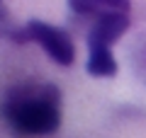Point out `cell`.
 <instances>
[{"instance_id":"1","label":"cell","mask_w":146,"mask_h":138,"mask_svg":"<svg viewBox=\"0 0 146 138\" xmlns=\"http://www.w3.org/2000/svg\"><path fill=\"white\" fill-rule=\"evenodd\" d=\"M61 92L54 85H20L3 99L0 114L27 136H46L61 124Z\"/></svg>"},{"instance_id":"2","label":"cell","mask_w":146,"mask_h":138,"mask_svg":"<svg viewBox=\"0 0 146 138\" xmlns=\"http://www.w3.org/2000/svg\"><path fill=\"white\" fill-rule=\"evenodd\" d=\"M27 32H29L32 41H36L58 66H71L76 61V46L63 29L51 27L46 22H39V20H32L27 22Z\"/></svg>"},{"instance_id":"3","label":"cell","mask_w":146,"mask_h":138,"mask_svg":"<svg viewBox=\"0 0 146 138\" xmlns=\"http://www.w3.org/2000/svg\"><path fill=\"white\" fill-rule=\"evenodd\" d=\"M127 29H129V15H127V12H115V15L98 17L95 24H93V29L88 32V49L90 51L110 49Z\"/></svg>"},{"instance_id":"4","label":"cell","mask_w":146,"mask_h":138,"mask_svg":"<svg viewBox=\"0 0 146 138\" xmlns=\"http://www.w3.org/2000/svg\"><path fill=\"white\" fill-rule=\"evenodd\" d=\"M71 10L78 12V15L102 17V15H115V12H127L129 15L131 5L127 0H73Z\"/></svg>"},{"instance_id":"5","label":"cell","mask_w":146,"mask_h":138,"mask_svg":"<svg viewBox=\"0 0 146 138\" xmlns=\"http://www.w3.org/2000/svg\"><path fill=\"white\" fill-rule=\"evenodd\" d=\"M85 70L95 78H112L117 75V61L112 56L110 49H102V51H90L88 63H85Z\"/></svg>"}]
</instances>
